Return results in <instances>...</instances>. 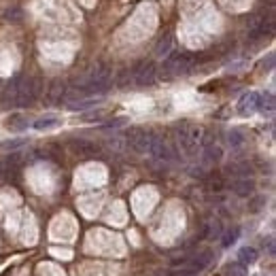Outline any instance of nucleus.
<instances>
[{
  "label": "nucleus",
  "instance_id": "obj_1",
  "mask_svg": "<svg viewBox=\"0 0 276 276\" xmlns=\"http://www.w3.org/2000/svg\"><path fill=\"white\" fill-rule=\"evenodd\" d=\"M177 145L185 157H196L200 147H202V130L189 123H179L177 126Z\"/></svg>",
  "mask_w": 276,
  "mask_h": 276
},
{
  "label": "nucleus",
  "instance_id": "obj_2",
  "mask_svg": "<svg viewBox=\"0 0 276 276\" xmlns=\"http://www.w3.org/2000/svg\"><path fill=\"white\" fill-rule=\"evenodd\" d=\"M151 138H153V132L145 130V128L130 126L126 130V145H128V149H132L134 153H138V155H143V153L149 151Z\"/></svg>",
  "mask_w": 276,
  "mask_h": 276
},
{
  "label": "nucleus",
  "instance_id": "obj_3",
  "mask_svg": "<svg viewBox=\"0 0 276 276\" xmlns=\"http://www.w3.org/2000/svg\"><path fill=\"white\" fill-rule=\"evenodd\" d=\"M147 153L153 157L155 162H160V164L174 162V151L170 149V145L162 136H157L155 132H153V138H151V145H149V151H147Z\"/></svg>",
  "mask_w": 276,
  "mask_h": 276
},
{
  "label": "nucleus",
  "instance_id": "obj_4",
  "mask_svg": "<svg viewBox=\"0 0 276 276\" xmlns=\"http://www.w3.org/2000/svg\"><path fill=\"white\" fill-rule=\"evenodd\" d=\"M132 77H134V83L140 85V87L153 85L155 79H157V66H155V62H143V64H138V66L134 68Z\"/></svg>",
  "mask_w": 276,
  "mask_h": 276
},
{
  "label": "nucleus",
  "instance_id": "obj_5",
  "mask_svg": "<svg viewBox=\"0 0 276 276\" xmlns=\"http://www.w3.org/2000/svg\"><path fill=\"white\" fill-rule=\"evenodd\" d=\"M223 160V149L217 143H202V164L206 166H213V164H219Z\"/></svg>",
  "mask_w": 276,
  "mask_h": 276
},
{
  "label": "nucleus",
  "instance_id": "obj_6",
  "mask_svg": "<svg viewBox=\"0 0 276 276\" xmlns=\"http://www.w3.org/2000/svg\"><path fill=\"white\" fill-rule=\"evenodd\" d=\"M257 104H259V93L257 92H246L240 96L238 100V113L240 115H251V113H255L257 110Z\"/></svg>",
  "mask_w": 276,
  "mask_h": 276
},
{
  "label": "nucleus",
  "instance_id": "obj_7",
  "mask_svg": "<svg viewBox=\"0 0 276 276\" xmlns=\"http://www.w3.org/2000/svg\"><path fill=\"white\" fill-rule=\"evenodd\" d=\"M70 147H73V151L81 157H96L100 155V147L96 143H92V140H83V138H77L70 143Z\"/></svg>",
  "mask_w": 276,
  "mask_h": 276
},
{
  "label": "nucleus",
  "instance_id": "obj_8",
  "mask_svg": "<svg viewBox=\"0 0 276 276\" xmlns=\"http://www.w3.org/2000/svg\"><path fill=\"white\" fill-rule=\"evenodd\" d=\"M230 189L236 193L238 198H251L255 193V181L253 179H234L230 183Z\"/></svg>",
  "mask_w": 276,
  "mask_h": 276
},
{
  "label": "nucleus",
  "instance_id": "obj_9",
  "mask_svg": "<svg viewBox=\"0 0 276 276\" xmlns=\"http://www.w3.org/2000/svg\"><path fill=\"white\" fill-rule=\"evenodd\" d=\"M28 126H30V121H28V117L21 115V113H11L7 119H4V128L11 132H23Z\"/></svg>",
  "mask_w": 276,
  "mask_h": 276
},
{
  "label": "nucleus",
  "instance_id": "obj_10",
  "mask_svg": "<svg viewBox=\"0 0 276 276\" xmlns=\"http://www.w3.org/2000/svg\"><path fill=\"white\" fill-rule=\"evenodd\" d=\"M215 259V253L213 251H202V253H198L193 259H189L187 263L191 266V270H196V272H200V270H204V268H208L210 266V261Z\"/></svg>",
  "mask_w": 276,
  "mask_h": 276
},
{
  "label": "nucleus",
  "instance_id": "obj_11",
  "mask_svg": "<svg viewBox=\"0 0 276 276\" xmlns=\"http://www.w3.org/2000/svg\"><path fill=\"white\" fill-rule=\"evenodd\" d=\"M251 172H253V168H251V164H230V166H225V174H232L234 179H246L251 177Z\"/></svg>",
  "mask_w": 276,
  "mask_h": 276
},
{
  "label": "nucleus",
  "instance_id": "obj_12",
  "mask_svg": "<svg viewBox=\"0 0 276 276\" xmlns=\"http://www.w3.org/2000/svg\"><path fill=\"white\" fill-rule=\"evenodd\" d=\"M57 126H62V119H60V117H55V115H45V117H38V119L32 123V128H34V130H38V132H43V130H51V128H57Z\"/></svg>",
  "mask_w": 276,
  "mask_h": 276
},
{
  "label": "nucleus",
  "instance_id": "obj_13",
  "mask_svg": "<svg viewBox=\"0 0 276 276\" xmlns=\"http://www.w3.org/2000/svg\"><path fill=\"white\" fill-rule=\"evenodd\" d=\"M172 45H174V34H172V32H166L160 40H157L155 55H157V57H166L170 51H172Z\"/></svg>",
  "mask_w": 276,
  "mask_h": 276
},
{
  "label": "nucleus",
  "instance_id": "obj_14",
  "mask_svg": "<svg viewBox=\"0 0 276 276\" xmlns=\"http://www.w3.org/2000/svg\"><path fill=\"white\" fill-rule=\"evenodd\" d=\"M100 102H102L100 98H81V100H70L66 107L70 110H87V109H93Z\"/></svg>",
  "mask_w": 276,
  "mask_h": 276
},
{
  "label": "nucleus",
  "instance_id": "obj_15",
  "mask_svg": "<svg viewBox=\"0 0 276 276\" xmlns=\"http://www.w3.org/2000/svg\"><path fill=\"white\" fill-rule=\"evenodd\" d=\"M257 257H259V253H257V249H253V246H242V249L238 251V261L244 263L246 268H249L251 263H255Z\"/></svg>",
  "mask_w": 276,
  "mask_h": 276
},
{
  "label": "nucleus",
  "instance_id": "obj_16",
  "mask_svg": "<svg viewBox=\"0 0 276 276\" xmlns=\"http://www.w3.org/2000/svg\"><path fill=\"white\" fill-rule=\"evenodd\" d=\"M276 109V100H274V93H259V104H257V110H261V113H274Z\"/></svg>",
  "mask_w": 276,
  "mask_h": 276
},
{
  "label": "nucleus",
  "instance_id": "obj_17",
  "mask_svg": "<svg viewBox=\"0 0 276 276\" xmlns=\"http://www.w3.org/2000/svg\"><path fill=\"white\" fill-rule=\"evenodd\" d=\"M64 93H66V83L57 79V81H54V83H51V87H49V93H47V98H49L51 102H60Z\"/></svg>",
  "mask_w": 276,
  "mask_h": 276
},
{
  "label": "nucleus",
  "instance_id": "obj_18",
  "mask_svg": "<svg viewBox=\"0 0 276 276\" xmlns=\"http://www.w3.org/2000/svg\"><path fill=\"white\" fill-rule=\"evenodd\" d=\"M227 143H230L232 149H240L244 143H246V136L244 132L240 130V128H232L230 132H227Z\"/></svg>",
  "mask_w": 276,
  "mask_h": 276
},
{
  "label": "nucleus",
  "instance_id": "obj_19",
  "mask_svg": "<svg viewBox=\"0 0 276 276\" xmlns=\"http://www.w3.org/2000/svg\"><path fill=\"white\" fill-rule=\"evenodd\" d=\"M2 17H4V21L19 23V21L23 19V11H21V7H9V9L2 13Z\"/></svg>",
  "mask_w": 276,
  "mask_h": 276
},
{
  "label": "nucleus",
  "instance_id": "obj_20",
  "mask_svg": "<svg viewBox=\"0 0 276 276\" xmlns=\"http://www.w3.org/2000/svg\"><path fill=\"white\" fill-rule=\"evenodd\" d=\"M225 276H246V266L240 261H234V263H227L225 266Z\"/></svg>",
  "mask_w": 276,
  "mask_h": 276
},
{
  "label": "nucleus",
  "instance_id": "obj_21",
  "mask_svg": "<svg viewBox=\"0 0 276 276\" xmlns=\"http://www.w3.org/2000/svg\"><path fill=\"white\" fill-rule=\"evenodd\" d=\"M26 145H28L26 138H11V140L0 143V149L2 151H15V149H21V147H26Z\"/></svg>",
  "mask_w": 276,
  "mask_h": 276
},
{
  "label": "nucleus",
  "instance_id": "obj_22",
  "mask_svg": "<svg viewBox=\"0 0 276 276\" xmlns=\"http://www.w3.org/2000/svg\"><path fill=\"white\" fill-rule=\"evenodd\" d=\"M266 196H251V200H249V213H259V210L266 206Z\"/></svg>",
  "mask_w": 276,
  "mask_h": 276
},
{
  "label": "nucleus",
  "instance_id": "obj_23",
  "mask_svg": "<svg viewBox=\"0 0 276 276\" xmlns=\"http://www.w3.org/2000/svg\"><path fill=\"white\" fill-rule=\"evenodd\" d=\"M238 236H240V227H232V230H227L225 234H223V238H221V244L225 246H232L234 242H236L238 240Z\"/></svg>",
  "mask_w": 276,
  "mask_h": 276
},
{
  "label": "nucleus",
  "instance_id": "obj_24",
  "mask_svg": "<svg viewBox=\"0 0 276 276\" xmlns=\"http://www.w3.org/2000/svg\"><path fill=\"white\" fill-rule=\"evenodd\" d=\"M126 123H128L126 117H117V119H110L109 123H104V128H107V130H115V128H121V126H126Z\"/></svg>",
  "mask_w": 276,
  "mask_h": 276
},
{
  "label": "nucleus",
  "instance_id": "obj_25",
  "mask_svg": "<svg viewBox=\"0 0 276 276\" xmlns=\"http://www.w3.org/2000/svg\"><path fill=\"white\" fill-rule=\"evenodd\" d=\"M272 66H274V54H270L268 55V62L266 60L261 62V70H272Z\"/></svg>",
  "mask_w": 276,
  "mask_h": 276
},
{
  "label": "nucleus",
  "instance_id": "obj_26",
  "mask_svg": "<svg viewBox=\"0 0 276 276\" xmlns=\"http://www.w3.org/2000/svg\"><path fill=\"white\" fill-rule=\"evenodd\" d=\"M170 276H198V272H196V270H181V272H174Z\"/></svg>",
  "mask_w": 276,
  "mask_h": 276
}]
</instances>
